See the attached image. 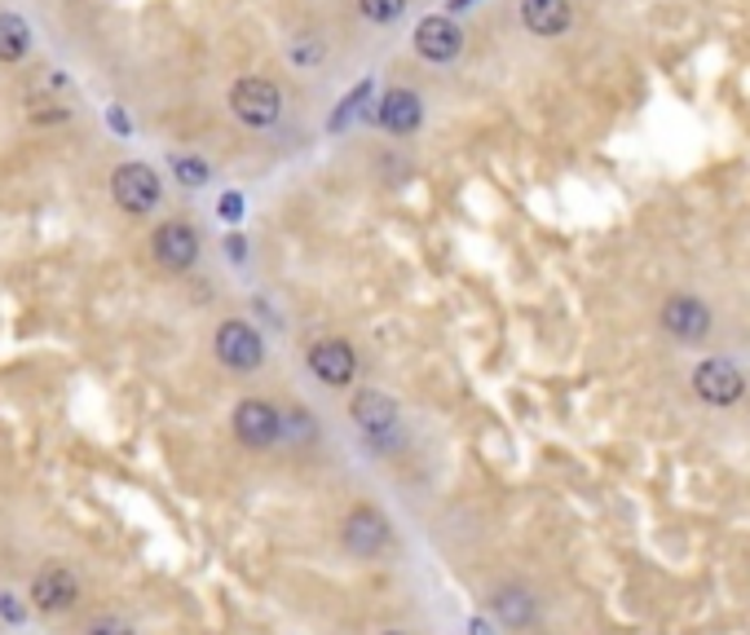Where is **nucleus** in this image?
I'll return each instance as SVG.
<instances>
[{
    "label": "nucleus",
    "mask_w": 750,
    "mask_h": 635,
    "mask_svg": "<svg viewBox=\"0 0 750 635\" xmlns=\"http://www.w3.org/2000/svg\"><path fill=\"white\" fill-rule=\"evenodd\" d=\"M31 44V27L18 13H0V62H18Z\"/></svg>",
    "instance_id": "16"
},
{
    "label": "nucleus",
    "mask_w": 750,
    "mask_h": 635,
    "mask_svg": "<svg viewBox=\"0 0 750 635\" xmlns=\"http://www.w3.org/2000/svg\"><path fill=\"white\" fill-rule=\"evenodd\" d=\"M230 107H235V116L251 128H265L278 120V111H283V93L269 85V80H260V76H248V80H239L235 89H230Z\"/></svg>",
    "instance_id": "1"
},
{
    "label": "nucleus",
    "mask_w": 750,
    "mask_h": 635,
    "mask_svg": "<svg viewBox=\"0 0 750 635\" xmlns=\"http://www.w3.org/2000/svg\"><path fill=\"white\" fill-rule=\"evenodd\" d=\"M473 635H486V623H473Z\"/></svg>",
    "instance_id": "23"
},
{
    "label": "nucleus",
    "mask_w": 750,
    "mask_h": 635,
    "mask_svg": "<svg viewBox=\"0 0 750 635\" xmlns=\"http://www.w3.org/2000/svg\"><path fill=\"white\" fill-rule=\"evenodd\" d=\"M349 415H354V424L372 437L375 446H388L393 433H397V406H393V397H384L379 388H363V393L349 401Z\"/></svg>",
    "instance_id": "5"
},
{
    "label": "nucleus",
    "mask_w": 750,
    "mask_h": 635,
    "mask_svg": "<svg viewBox=\"0 0 750 635\" xmlns=\"http://www.w3.org/2000/svg\"><path fill=\"white\" fill-rule=\"evenodd\" d=\"M172 168H177V177H181L186 186H204V181H208V163H204V159H177Z\"/></svg>",
    "instance_id": "19"
},
{
    "label": "nucleus",
    "mask_w": 750,
    "mask_h": 635,
    "mask_svg": "<svg viewBox=\"0 0 750 635\" xmlns=\"http://www.w3.org/2000/svg\"><path fill=\"white\" fill-rule=\"evenodd\" d=\"M491 609H495V618H500L507 632H525V627L539 618V601H534V592L521 587V583L500 587L495 601H491Z\"/></svg>",
    "instance_id": "13"
},
{
    "label": "nucleus",
    "mask_w": 750,
    "mask_h": 635,
    "mask_svg": "<svg viewBox=\"0 0 750 635\" xmlns=\"http://www.w3.org/2000/svg\"><path fill=\"white\" fill-rule=\"evenodd\" d=\"M111 195H116V204L125 212L141 217V212H150L159 204V177L146 163H120L116 177H111Z\"/></svg>",
    "instance_id": "2"
},
{
    "label": "nucleus",
    "mask_w": 750,
    "mask_h": 635,
    "mask_svg": "<svg viewBox=\"0 0 750 635\" xmlns=\"http://www.w3.org/2000/svg\"><path fill=\"white\" fill-rule=\"evenodd\" d=\"M662 327H667L675 340L698 345V340L711 331V309H707L698 296H671V300L662 305Z\"/></svg>",
    "instance_id": "8"
},
{
    "label": "nucleus",
    "mask_w": 750,
    "mask_h": 635,
    "mask_svg": "<svg viewBox=\"0 0 750 635\" xmlns=\"http://www.w3.org/2000/svg\"><path fill=\"white\" fill-rule=\"evenodd\" d=\"M89 635H132V632H128L125 623H116V618H102V623L89 627Z\"/></svg>",
    "instance_id": "21"
},
{
    "label": "nucleus",
    "mask_w": 750,
    "mask_h": 635,
    "mask_svg": "<svg viewBox=\"0 0 750 635\" xmlns=\"http://www.w3.org/2000/svg\"><path fill=\"white\" fill-rule=\"evenodd\" d=\"M76 596H80L76 574H71V569H62V565L40 569V574H36V583H31V601H36V609H45V614L71 609V605H76Z\"/></svg>",
    "instance_id": "11"
},
{
    "label": "nucleus",
    "mask_w": 750,
    "mask_h": 635,
    "mask_svg": "<svg viewBox=\"0 0 750 635\" xmlns=\"http://www.w3.org/2000/svg\"><path fill=\"white\" fill-rule=\"evenodd\" d=\"M195 256H199V235H195L190 226L168 221V226L155 230V260H159L164 269H190Z\"/></svg>",
    "instance_id": "12"
},
{
    "label": "nucleus",
    "mask_w": 750,
    "mask_h": 635,
    "mask_svg": "<svg viewBox=\"0 0 750 635\" xmlns=\"http://www.w3.org/2000/svg\"><path fill=\"white\" fill-rule=\"evenodd\" d=\"M221 217H226V221H239V217H244V199H239V195H226V199H221Z\"/></svg>",
    "instance_id": "22"
},
{
    "label": "nucleus",
    "mask_w": 750,
    "mask_h": 635,
    "mask_svg": "<svg viewBox=\"0 0 750 635\" xmlns=\"http://www.w3.org/2000/svg\"><path fill=\"white\" fill-rule=\"evenodd\" d=\"M217 358L230 371H256L265 363V345H260V336L251 331L248 323H226L217 331Z\"/></svg>",
    "instance_id": "7"
},
{
    "label": "nucleus",
    "mask_w": 750,
    "mask_h": 635,
    "mask_svg": "<svg viewBox=\"0 0 750 635\" xmlns=\"http://www.w3.org/2000/svg\"><path fill=\"white\" fill-rule=\"evenodd\" d=\"M235 437L251 450H265V446H274L283 437V415L269 401L248 397V401L235 406Z\"/></svg>",
    "instance_id": "4"
},
{
    "label": "nucleus",
    "mask_w": 750,
    "mask_h": 635,
    "mask_svg": "<svg viewBox=\"0 0 750 635\" xmlns=\"http://www.w3.org/2000/svg\"><path fill=\"white\" fill-rule=\"evenodd\" d=\"M693 388H698V397L711 401V406H733V401L747 393V380H742V371H738L733 363L711 358V363H702V367L693 371Z\"/></svg>",
    "instance_id": "6"
},
{
    "label": "nucleus",
    "mask_w": 750,
    "mask_h": 635,
    "mask_svg": "<svg viewBox=\"0 0 750 635\" xmlns=\"http://www.w3.org/2000/svg\"><path fill=\"white\" fill-rule=\"evenodd\" d=\"M460 44H464V31L451 22V18H424L420 27H415V49H420V58H428V62H451L455 53H460Z\"/></svg>",
    "instance_id": "10"
},
{
    "label": "nucleus",
    "mask_w": 750,
    "mask_h": 635,
    "mask_svg": "<svg viewBox=\"0 0 750 635\" xmlns=\"http://www.w3.org/2000/svg\"><path fill=\"white\" fill-rule=\"evenodd\" d=\"M521 22L534 36H561L570 27V4L565 0H525L521 4Z\"/></svg>",
    "instance_id": "15"
},
{
    "label": "nucleus",
    "mask_w": 750,
    "mask_h": 635,
    "mask_svg": "<svg viewBox=\"0 0 750 635\" xmlns=\"http://www.w3.org/2000/svg\"><path fill=\"white\" fill-rule=\"evenodd\" d=\"M309 371L323 384H332V388H345V384H354L358 358H354V349L345 340H323V345L309 349Z\"/></svg>",
    "instance_id": "9"
},
{
    "label": "nucleus",
    "mask_w": 750,
    "mask_h": 635,
    "mask_svg": "<svg viewBox=\"0 0 750 635\" xmlns=\"http://www.w3.org/2000/svg\"><path fill=\"white\" fill-rule=\"evenodd\" d=\"M420 120H424L420 93H411V89H388V93H384V102H379V125L388 128V132L406 137V132L420 128Z\"/></svg>",
    "instance_id": "14"
},
{
    "label": "nucleus",
    "mask_w": 750,
    "mask_h": 635,
    "mask_svg": "<svg viewBox=\"0 0 750 635\" xmlns=\"http://www.w3.org/2000/svg\"><path fill=\"white\" fill-rule=\"evenodd\" d=\"M358 9H363L372 22H393V18L406 9V0H358Z\"/></svg>",
    "instance_id": "18"
},
{
    "label": "nucleus",
    "mask_w": 750,
    "mask_h": 635,
    "mask_svg": "<svg viewBox=\"0 0 750 635\" xmlns=\"http://www.w3.org/2000/svg\"><path fill=\"white\" fill-rule=\"evenodd\" d=\"M384 635H402V632H384Z\"/></svg>",
    "instance_id": "24"
},
{
    "label": "nucleus",
    "mask_w": 750,
    "mask_h": 635,
    "mask_svg": "<svg viewBox=\"0 0 750 635\" xmlns=\"http://www.w3.org/2000/svg\"><path fill=\"white\" fill-rule=\"evenodd\" d=\"M0 618H4V623H22V605H18L9 592H0Z\"/></svg>",
    "instance_id": "20"
},
{
    "label": "nucleus",
    "mask_w": 750,
    "mask_h": 635,
    "mask_svg": "<svg viewBox=\"0 0 750 635\" xmlns=\"http://www.w3.org/2000/svg\"><path fill=\"white\" fill-rule=\"evenodd\" d=\"M323 53H327V44L314 40V36H300V40L292 44V62H296V67H314V62H323Z\"/></svg>",
    "instance_id": "17"
},
{
    "label": "nucleus",
    "mask_w": 750,
    "mask_h": 635,
    "mask_svg": "<svg viewBox=\"0 0 750 635\" xmlns=\"http://www.w3.org/2000/svg\"><path fill=\"white\" fill-rule=\"evenodd\" d=\"M341 538H345V552H349V556L372 560V556H379V552L388 547V520H384L372 504H363V508H354L345 516Z\"/></svg>",
    "instance_id": "3"
}]
</instances>
